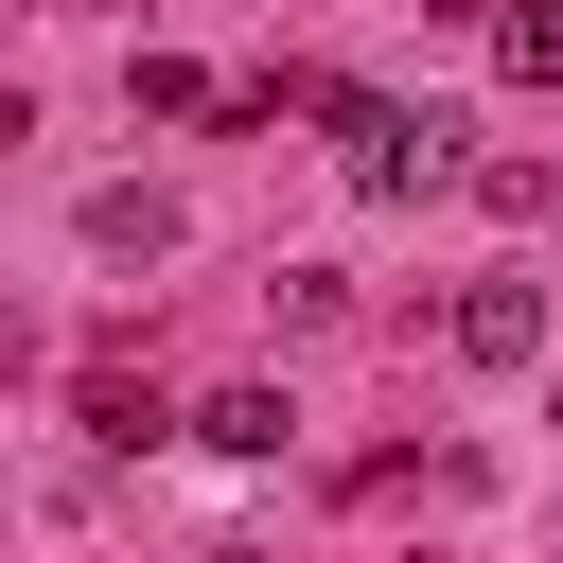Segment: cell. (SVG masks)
I'll return each mask as SVG.
<instances>
[{
    "mask_svg": "<svg viewBox=\"0 0 563 563\" xmlns=\"http://www.w3.org/2000/svg\"><path fill=\"white\" fill-rule=\"evenodd\" d=\"M440 334H457V369H528V352H545V282H475Z\"/></svg>",
    "mask_w": 563,
    "mask_h": 563,
    "instance_id": "obj_1",
    "label": "cell"
},
{
    "mask_svg": "<svg viewBox=\"0 0 563 563\" xmlns=\"http://www.w3.org/2000/svg\"><path fill=\"white\" fill-rule=\"evenodd\" d=\"M88 246H106V264H176V194H141V176L88 194Z\"/></svg>",
    "mask_w": 563,
    "mask_h": 563,
    "instance_id": "obj_2",
    "label": "cell"
},
{
    "mask_svg": "<svg viewBox=\"0 0 563 563\" xmlns=\"http://www.w3.org/2000/svg\"><path fill=\"white\" fill-rule=\"evenodd\" d=\"M194 440H211V457H282V440H299V405H282V387H211V405H194Z\"/></svg>",
    "mask_w": 563,
    "mask_h": 563,
    "instance_id": "obj_3",
    "label": "cell"
},
{
    "mask_svg": "<svg viewBox=\"0 0 563 563\" xmlns=\"http://www.w3.org/2000/svg\"><path fill=\"white\" fill-rule=\"evenodd\" d=\"M70 422H88L106 457H141V440H176V422H158V387H123V369H88V387H70Z\"/></svg>",
    "mask_w": 563,
    "mask_h": 563,
    "instance_id": "obj_4",
    "label": "cell"
},
{
    "mask_svg": "<svg viewBox=\"0 0 563 563\" xmlns=\"http://www.w3.org/2000/svg\"><path fill=\"white\" fill-rule=\"evenodd\" d=\"M493 70H510V88H563V0H510V18H493Z\"/></svg>",
    "mask_w": 563,
    "mask_h": 563,
    "instance_id": "obj_5",
    "label": "cell"
}]
</instances>
